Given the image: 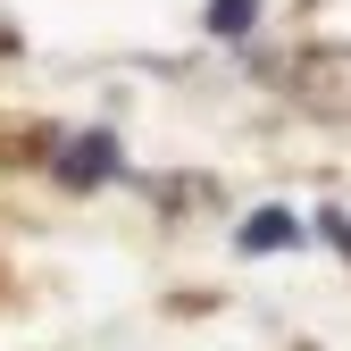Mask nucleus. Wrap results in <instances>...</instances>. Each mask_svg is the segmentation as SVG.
Wrapping results in <instances>:
<instances>
[{"instance_id":"obj_2","label":"nucleus","mask_w":351,"mask_h":351,"mask_svg":"<svg viewBox=\"0 0 351 351\" xmlns=\"http://www.w3.org/2000/svg\"><path fill=\"white\" fill-rule=\"evenodd\" d=\"M59 176H67V193H93L101 176H117V134L109 125H84V134L59 151Z\"/></svg>"},{"instance_id":"obj_1","label":"nucleus","mask_w":351,"mask_h":351,"mask_svg":"<svg viewBox=\"0 0 351 351\" xmlns=\"http://www.w3.org/2000/svg\"><path fill=\"white\" fill-rule=\"evenodd\" d=\"M285 93L318 117H351V51H293L285 67Z\"/></svg>"},{"instance_id":"obj_3","label":"nucleus","mask_w":351,"mask_h":351,"mask_svg":"<svg viewBox=\"0 0 351 351\" xmlns=\"http://www.w3.org/2000/svg\"><path fill=\"white\" fill-rule=\"evenodd\" d=\"M285 243H293V217H285V209L243 217V251H285Z\"/></svg>"},{"instance_id":"obj_4","label":"nucleus","mask_w":351,"mask_h":351,"mask_svg":"<svg viewBox=\"0 0 351 351\" xmlns=\"http://www.w3.org/2000/svg\"><path fill=\"white\" fill-rule=\"evenodd\" d=\"M259 0H209V34H251Z\"/></svg>"}]
</instances>
